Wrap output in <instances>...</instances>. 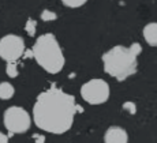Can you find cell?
Segmentation results:
<instances>
[{
  "label": "cell",
  "instance_id": "e0dca14e",
  "mask_svg": "<svg viewBox=\"0 0 157 143\" xmlns=\"http://www.w3.org/2000/svg\"><path fill=\"white\" fill-rule=\"evenodd\" d=\"M0 143H8V136L3 132H0Z\"/></svg>",
  "mask_w": 157,
  "mask_h": 143
},
{
  "label": "cell",
  "instance_id": "9c48e42d",
  "mask_svg": "<svg viewBox=\"0 0 157 143\" xmlns=\"http://www.w3.org/2000/svg\"><path fill=\"white\" fill-rule=\"evenodd\" d=\"M15 94V89L10 82H2L0 83V98L2 100H10Z\"/></svg>",
  "mask_w": 157,
  "mask_h": 143
},
{
  "label": "cell",
  "instance_id": "3957f363",
  "mask_svg": "<svg viewBox=\"0 0 157 143\" xmlns=\"http://www.w3.org/2000/svg\"><path fill=\"white\" fill-rule=\"evenodd\" d=\"M137 57L130 48L116 45L102 55L104 71L119 82H123L137 72Z\"/></svg>",
  "mask_w": 157,
  "mask_h": 143
},
{
  "label": "cell",
  "instance_id": "ba28073f",
  "mask_svg": "<svg viewBox=\"0 0 157 143\" xmlns=\"http://www.w3.org/2000/svg\"><path fill=\"white\" fill-rule=\"evenodd\" d=\"M144 38L150 47H157V22H150L144 27Z\"/></svg>",
  "mask_w": 157,
  "mask_h": 143
},
{
  "label": "cell",
  "instance_id": "7c38bea8",
  "mask_svg": "<svg viewBox=\"0 0 157 143\" xmlns=\"http://www.w3.org/2000/svg\"><path fill=\"white\" fill-rule=\"evenodd\" d=\"M87 0H62V3L64 6H67V7L70 8H78L81 7V6H83Z\"/></svg>",
  "mask_w": 157,
  "mask_h": 143
},
{
  "label": "cell",
  "instance_id": "52a82bcc",
  "mask_svg": "<svg viewBox=\"0 0 157 143\" xmlns=\"http://www.w3.org/2000/svg\"><path fill=\"white\" fill-rule=\"evenodd\" d=\"M104 143H128L127 131L122 127H109L104 135Z\"/></svg>",
  "mask_w": 157,
  "mask_h": 143
},
{
  "label": "cell",
  "instance_id": "9a60e30c",
  "mask_svg": "<svg viewBox=\"0 0 157 143\" xmlns=\"http://www.w3.org/2000/svg\"><path fill=\"white\" fill-rule=\"evenodd\" d=\"M130 49H131V52L135 55V56H138V55H141L142 52V47H141L138 42H132L131 45H130Z\"/></svg>",
  "mask_w": 157,
  "mask_h": 143
},
{
  "label": "cell",
  "instance_id": "5b68a950",
  "mask_svg": "<svg viewBox=\"0 0 157 143\" xmlns=\"http://www.w3.org/2000/svg\"><path fill=\"white\" fill-rule=\"evenodd\" d=\"M81 96L90 105L104 104L109 98V86L104 79H90L82 85Z\"/></svg>",
  "mask_w": 157,
  "mask_h": 143
},
{
  "label": "cell",
  "instance_id": "5bb4252c",
  "mask_svg": "<svg viewBox=\"0 0 157 143\" xmlns=\"http://www.w3.org/2000/svg\"><path fill=\"white\" fill-rule=\"evenodd\" d=\"M123 109H124V111H127L130 115H135V113H137V106H135L134 102H130V101L124 102V104H123Z\"/></svg>",
  "mask_w": 157,
  "mask_h": 143
},
{
  "label": "cell",
  "instance_id": "8992f818",
  "mask_svg": "<svg viewBox=\"0 0 157 143\" xmlns=\"http://www.w3.org/2000/svg\"><path fill=\"white\" fill-rule=\"evenodd\" d=\"M25 53V41L17 34H7L0 40V57L7 63H17Z\"/></svg>",
  "mask_w": 157,
  "mask_h": 143
},
{
  "label": "cell",
  "instance_id": "277c9868",
  "mask_svg": "<svg viewBox=\"0 0 157 143\" xmlns=\"http://www.w3.org/2000/svg\"><path fill=\"white\" fill-rule=\"evenodd\" d=\"M3 121L7 131L11 135H14V134H25L26 131H29L32 117L28 111L21 106H10L8 109H6Z\"/></svg>",
  "mask_w": 157,
  "mask_h": 143
},
{
  "label": "cell",
  "instance_id": "4fadbf2b",
  "mask_svg": "<svg viewBox=\"0 0 157 143\" xmlns=\"http://www.w3.org/2000/svg\"><path fill=\"white\" fill-rule=\"evenodd\" d=\"M41 19L44 21V22H51V21H56V18H57V15L53 13V11H51V10H44L43 13H41Z\"/></svg>",
  "mask_w": 157,
  "mask_h": 143
},
{
  "label": "cell",
  "instance_id": "6da1fadb",
  "mask_svg": "<svg viewBox=\"0 0 157 143\" xmlns=\"http://www.w3.org/2000/svg\"><path fill=\"white\" fill-rule=\"evenodd\" d=\"M77 111L82 112V109L75 104L74 97L52 86L38 94L33 108V120L40 130L59 135L71 128Z\"/></svg>",
  "mask_w": 157,
  "mask_h": 143
},
{
  "label": "cell",
  "instance_id": "2e32d148",
  "mask_svg": "<svg viewBox=\"0 0 157 143\" xmlns=\"http://www.w3.org/2000/svg\"><path fill=\"white\" fill-rule=\"evenodd\" d=\"M34 143H45V138L43 135H34Z\"/></svg>",
  "mask_w": 157,
  "mask_h": 143
},
{
  "label": "cell",
  "instance_id": "30bf717a",
  "mask_svg": "<svg viewBox=\"0 0 157 143\" xmlns=\"http://www.w3.org/2000/svg\"><path fill=\"white\" fill-rule=\"evenodd\" d=\"M36 29H37V21H36V19H32V18H29L28 22H26V25H25L26 33H28L30 37H33V36L36 34Z\"/></svg>",
  "mask_w": 157,
  "mask_h": 143
},
{
  "label": "cell",
  "instance_id": "7a4b0ae2",
  "mask_svg": "<svg viewBox=\"0 0 157 143\" xmlns=\"http://www.w3.org/2000/svg\"><path fill=\"white\" fill-rule=\"evenodd\" d=\"M32 55L38 63L49 74H57L64 67V55L62 52L56 37L51 33L40 36L33 45Z\"/></svg>",
  "mask_w": 157,
  "mask_h": 143
},
{
  "label": "cell",
  "instance_id": "8fae6325",
  "mask_svg": "<svg viewBox=\"0 0 157 143\" xmlns=\"http://www.w3.org/2000/svg\"><path fill=\"white\" fill-rule=\"evenodd\" d=\"M6 72H7V75L10 78H17L18 77V64L17 63H7Z\"/></svg>",
  "mask_w": 157,
  "mask_h": 143
}]
</instances>
